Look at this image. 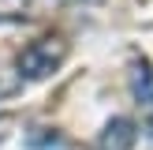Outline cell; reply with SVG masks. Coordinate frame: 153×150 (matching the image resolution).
Here are the masks:
<instances>
[{
    "label": "cell",
    "instance_id": "1",
    "mask_svg": "<svg viewBox=\"0 0 153 150\" xmlns=\"http://www.w3.org/2000/svg\"><path fill=\"white\" fill-rule=\"evenodd\" d=\"M67 60V41L64 38H37V41H30L26 49L19 52V60H15V64H19V75L22 79H49L52 71H56L60 64H64Z\"/></svg>",
    "mask_w": 153,
    "mask_h": 150
},
{
    "label": "cell",
    "instance_id": "3",
    "mask_svg": "<svg viewBox=\"0 0 153 150\" xmlns=\"http://www.w3.org/2000/svg\"><path fill=\"white\" fill-rule=\"evenodd\" d=\"M131 90H134V98H138L142 105H153V64H134V71H131Z\"/></svg>",
    "mask_w": 153,
    "mask_h": 150
},
{
    "label": "cell",
    "instance_id": "6",
    "mask_svg": "<svg viewBox=\"0 0 153 150\" xmlns=\"http://www.w3.org/2000/svg\"><path fill=\"white\" fill-rule=\"evenodd\" d=\"M86 4H97V0H86Z\"/></svg>",
    "mask_w": 153,
    "mask_h": 150
},
{
    "label": "cell",
    "instance_id": "4",
    "mask_svg": "<svg viewBox=\"0 0 153 150\" xmlns=\"http://www.w3.org/2000/svg\"><path fill=\"white\" fill-rule=\"evenodd\" d=\"M30 0H0V19H22Z\"/></svg>",
    "mask_w": 153,
    "mask_h": 150
},
{
    "label": "cell",
    "instance_id": "5",
    "mask_svg": "<svg viewBox=\"0 0 153 150\" xmlns=\"http://www.w3.org/2000/svg\"><path fill=\"white\" fill-rule=\"evenodd\" d=\"M30 146H34V150H41V146H60V142H64V139H60V135L56 131H49V128H37V135H30Z\"/></svg>",
    "mask_w": 153,
    "mask_h": 150
},
{
    "label": "cell",
    "instance_id": "2",
    "mask_svg": "<svg viewBox=\"0 0 153 150\" xmlns=\"http://www.w3.org/2000/svg\"><path fill=\"white\" fill-rule=\"evenodd\" d=\"M134 139H138L134 120L116 116V120H108V124H105V131H101V150H131Z\"/></svg>",
    "mask_w": 153,
    "mask_h": 150
}]
</instances>
